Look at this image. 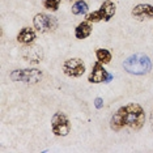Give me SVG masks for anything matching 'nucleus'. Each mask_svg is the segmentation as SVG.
I'll return each mask as SVG.
<instances>
[{
  "mask_svg": "<svg viewBox=\"0 0 153 153\" xmlns=\"http://www.w3.org/2000/svg\"><path fill=\"white\" fill-rule=\"evenodd\" d=\"M36 37L37 36L34 29H32V27H22L20 30V33L17 34V41L20 43H22L24 46H26V45H32L36 41Z\"/></svg>",
  "mask_w": 153,
  "mask_h": 153,
  "instance_id": "10",
  "label": "nucleus"
},
{
  "mask_svg": "<svg viewBox=\"0 0 153 153\" xmlns=\"http://www.w3.org/2000/svg\"><path fill=\"white\" fill-rule=\"evenodd\" d=\"M145 122V113L139 103H130L120 107L113 115L110 120V127L114 131H120L123 127H130L132 130H140Z\"/></svg>",
  "mask_w": 153,
  "mask_h": 153,
  "instance_id": "1",
  "label": "nucleus"
},
{
  "mask_svg": "<svg viewBox=\"0 0 153 153\" xmlns=\"http://www.w3.org/2000/svg\"><path fill=\"white\" fill-rule=\"evenodd\" d=\"M96 58H97V60H98L100 63L109 64L111 62L113 55H111V53L109 50H106V48H98V50L96 51Z\"/></svg>",
  "mask_w": 153,
  "mask_h": 153,
  "instance_id": "13",
  "label": "nucleus"
},
{
  "mask_svg": "<svg viewBox=\"0 0 153 153\" xmlns=\"http://www.w3.org/2000/svg\"><path fill=\"white\" fill-rule=\"evenodd\" d=\"M85 20L89 22H100V21H102V20H105V16H103V12L101 11V9H97V11L88 13V15L85 16Z\"/></svg>",
  "mask_w": 153,
  "mask_h": 153,
  "instance_id": "15",
  "label": "nucleus"
},
{
  "mask_svg": "<svg viewBox=\"0 0 153 153\" xmlns=\"http://www.w3.org/2000/svg\"><path fill=\"white\" fill-rule=\"evenodd\" d=\"M111 80H113V75L109 74L103 68V64L97 60L93 64L90 75L88 76V81L92 82V84H100V82H110Z\"/></svg>",
  "mask_w": 153,
  "mask_h": 153,
  "instance_id": "7",
  "label": "nucleus"
},
{
  "mask_svg": "<svg viewBox=\"0 0 153 153\" xmlns=\"http://www.w3.org/2000/svg\"><path fill=\"white\" fill-rule=\"evenodd\" d=\"M94 106L97 107V109H102L103 107V100L100 98V97H97V98L94 100Z\"/></svg>",
  "mask_w": 153,
  "mask_h": 153,
  "instance_id": "17",
  "label": "nucleus"
},
{
  "mask_svg": "<svg viewBox=\"0 0 153 153\" xmlns=\"http://www.w3.org/2000/svg\"><path fill=\"white\" fill-rule=\"evenodd\" d=\"M60 3H62V0H45V1H43V7L47 9V11L55 12V11H58Z\"/></svg>",
  "mask_w": 153,
  "mask_h": 153,
  "instance_id": "16",
  "label": "nucleus"
},
{
  "mask_svg": "<svg viewBox=\"0 0 153 153\" xmlns=\"http://www.w3.org/2000/svg\"><path fill=\"white\" fill-rule=\"evenodd\" d=\"M92 22L89 21H82L80 22L77 26H76L75 29V37L77 38V39H85V38H88L90 36V33H92V25H90Z\"/></svg>",
  "mask_w": 153,
  "mask_h": 153,
  "instance_id": "11",
  "label": "nucleus"
},
{
  "mask_svg": "<svg viewBox=\"0 0 153 153\" xmlns=\"http://www.w3.org/2000/svg\"><path fill=\"white\" fill-rule=\"evenodd\" d=\"M86 12H88V4L84 0H76L75 4L72 5V13L79 16V15H85Z\"/></svg>",
  "mask_w": 153,
  "mask_h": 153,
  "instance_id": "14",
  "label": "nucleus"
},
{
  "mask_svg": "<svg viewBox=\"0 0 153 153\" xmlns=\"http://www.w3.org/2000/svg\"><path fill=\"white\" fill-rule=\"evenodd\" d=\"M124 69L131 75H145L152 69V62L145 54H134L123 63Z\"/></svg>",
  "mask_w": 153,
  "mask_h": 153,
  "instance_id": "2",
  "label": "nucleus"
},
{
  "mask_svg": "<svg viewBox=\"0 0 153 153\" xmlns=\"http://www.w3.org/2000/svg\"><path fill=\"white\" fill-rule=\"evenodd\" d=\"M100 9L103 12V16H105V21H109V20L115 15V5L114 3H111L110 0H106V1L102 3V5L100 7Z\"/></svg>",
  "mask_w": 153,
  "mask_h": 153,
  "instance_id": "12",
  "label": "nucleus"
},
{
  "mask_svg": "<svg viewBox=\"0 0 153 153\" xmlns=\"http://www.w3.org/2000/svg\"><path fill=\"white\" fill-rule=\"evenodd\" d=\"M9 77L13 81H22V82H32V84H36V82L41 81L42 79V72L39 69L36 68H25V69H16L13 71Z\"/></svg>",
  "mask_w": 153,
  "mask_h": 153,
  "instance_id": "3",
  "label": "nucleus"
},
{
  "mask_svg": "<svg viewBox=\"0 0 153 153\" xmlns=\"http://www.w3.org/2000/svg\"><path fill=\"white\" fill-rule=\"evenodd\" d=\"M132 16L139 21L153 19V5L151 4H137L132 9Z\"/></svg>",
  "mask_w": 153,
  "mask_h": 153,
  "instance_id": "9",
  "label": "nucleus"
},
{
  "mask_svg": "<svg viewBox=\"0 0 153 153\" xmlns=\"http://www.w3.org/2000/svg\"><path fill=\"white\" fill-rule=\"evenodd\" d=\"M34 27L39 33H51L58 27V21L56 19L46 13H38L36 15L33 20Z\"/></svg>",
  "mask_w": 153,
  "mask_h": 153,
  "instance_id": "4",
  "label": "nucleus"
},
{
  "mask_svg": "<svg viewBox=\"0 0 153 153\" xmlns=\"http://www.w3.org/2000/svg\"><path fill=\"white\" fill-rule=\"evenodd\" d=\"M63 72L69 77H80L85 72V64L80 58H71L63 63Z\"/></svg>",
  "mask_w": 153,
  "mask_h": 153,
  "instance_id": "6",
  "label": "nucleus"
},
{
  "mask_svg": "<svg viewBox=\"0 0 153 153\" xmlns=\"http://www.w3.org/2000/svg\"><path fill=\"white\" fill-rule=\"evenodd\" d=\"M21 56L25 59L26 62L37 64L43 59V51L39 46H36V45H33V43L26 45V46H24L22 51H21Z\"/></svg>",
  "mask_w": 153,
  "mask_h": 153,
  "instance_id": "8",
  "label": "nucleus"
},
{
  "mask_svg": "<svg viewBox=\"0 0 153 153\" xmlns=\"http://www.w3.org/2000/svg\"><path fill=\"white\" fill-rule=\"evenodd\" d=\"M51 127H53V132L56 136H67L71 131V123L64 113L54 114L53 119H51Z\"/></svg>",
  "mask_w": 153,
  "mask_h": 153,
  "instance_id": "5",
  "label": "nucleus"
}]
</instances>
